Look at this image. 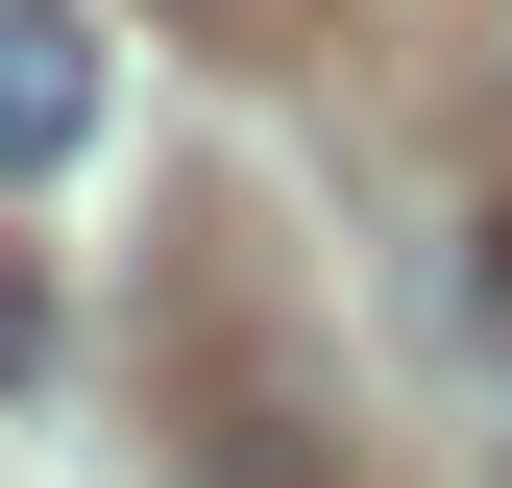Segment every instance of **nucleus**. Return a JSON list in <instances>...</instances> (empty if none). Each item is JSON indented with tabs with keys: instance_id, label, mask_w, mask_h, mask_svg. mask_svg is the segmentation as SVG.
<instances>
[{
	"instance_id": "obj_1",
	"label": "nucleus",
	"mask_w": 512,
	"mask_h": 488,
	"mask_svg": "<svg viewBox=\"0 0 512 488\" xmlns=\"http://www.w3.org/2000/svg\"><path fill=\"white\" fill-rule=\"evenodd\" d=\"M98 98H122L98 0H0V196H49V171H74V147H98Z\"/></svg>"
},
{
	"instance_id": "obj_3",
	"label": "nucleus",
	"mask_w": 512,
	"mask_h": 488,
	"mask_svg": "<svg viewBox=\"0 0 512 488\" xmlns=\"http://www.w3.org/2000/svg\"><path fill=\"white\" fill-rule=\"evenodd\" d=\"M488 293H512V196H488Z\"/></svg>"
},
{
	"instance_id": "obj_2",
	"label": "nucleus",
	"mask_w": 512,
	"mask_h": 488,
	"mask_svg": "<svg viewBox=\"0 0 512 488\" xmlns=\"http://www.w3.org/2000/svg\"><path fill=\"white\" fill-rule=\"evenodd\" d=\"M25 366H49V293H25V269H0V391H25Z\"/></svg>"
}]
</instances>
